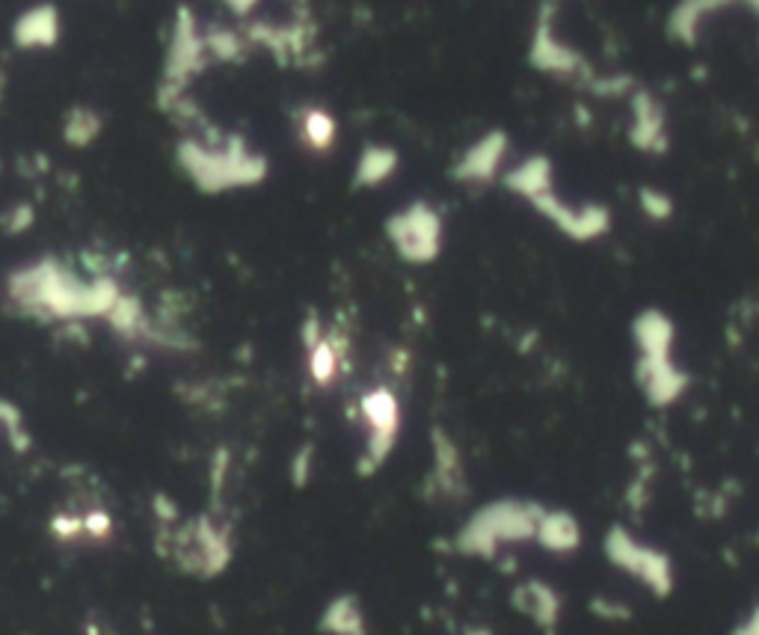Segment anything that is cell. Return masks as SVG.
Segmentation results:
<instances>
[{"instance_id":"277c9868","label":"cell","mask_w":759,"mask_h":635,"mask_svg":"<svg viewBox=\"0 0 759 635\" xmlns=\"http://www.w3.org/2000/svg\"><path fill=\"white\" fill-rule=\"evenodd\" d=\"M537 541L546 546L549 553L567 555L575 553L582 546V526L570 511H544L540 529H537Z\"/></svg>"},{"instance_id":"7a4b0ae2","label":"cell","mask_w":759,"mask_h":635,"mask_svg":"<svg viewBox=\"0 0 759 635\" xmlns=\"http://www.w3.org/2000/svg\"><path fill=\"white\" fill-rule=\"evenodd\" d=\"M513 185L523 196H528L561 232L575 241H596L608 232V211L603 206H567L552 187V170L544 158H532L523 170L513 173Z\"/></svg>"},{"instance_id":"6da1fadb","label":"cell","mask_w":759,"mask_h":635,"mask_svg":"<svg viewBox=\"0 0 759 635\" xmlns=\"http://www.w3.org/2000/svg\"><path fill=\"white\" fill-rule=\"evenodd\" d=\"M635 342V383L653 407H670L688 390V374L674 359L677 330L662 309L638 312L632 324Z\"/></svg>"},{"instance_id":"52a82bcc","label":"cell","mask_w":759,"mask_h":635,"mask_svg":"<svg viewBox=\"0 0 759 635\" xmlns=\"http://www.w3.org/2000/svg\"><path fill=\"white\" fill-rule=\"evenodd\" d=\"M757 541H759V532H757Z\"/></svg>"},{"instance_id":"8992f818","label":"cell","mask_w":759,"mask_h":635,"mask_svg":"<svg viewBox=\"0 0 759 635\" xmlns=\"http://www.w3.org/2000/svg\"><path fill=\"white\" fill-rule=\"evenodd\" d=\"M729 635H759V603L750 605L748 612L742 615L739 624L733 626V633Z\"/></svg>"},{"instance_id":"3957f363","label":"cell","mask_w":759,"mask_h":635,"mask_svg":"<svg viewBox=\"0 0 759 635\" xmlns=\"http://www.w3.org/2000/svg\"><path fill=\"white\" fill-rule=\"evenodd\" d=\"M603 550H606V558L611 562V567L632 576L635 582L644 585L650 594L667 597L674 591L677 574H674L670 555L653 546V543L638 541L627 526H611L606 541H603Z\"/></svg>"},{"instance_id":"5b68a950","label":"cell","mask_w":759,"mask_h":635,"mask_svg":"<svg viewBox=\"0 0 759 635\" xmlns=\"http://www.w3.org/2000/svg\"><path fill=\"white\" fill-rule=\"evenodd\" d=\"M516 603L523 609L525 615L534 617L544 630H552L558 621H561V609H564V600L554 591L552 585L544 582H528L519 585V594H516Z\"/></svg>"}]
</instances>
